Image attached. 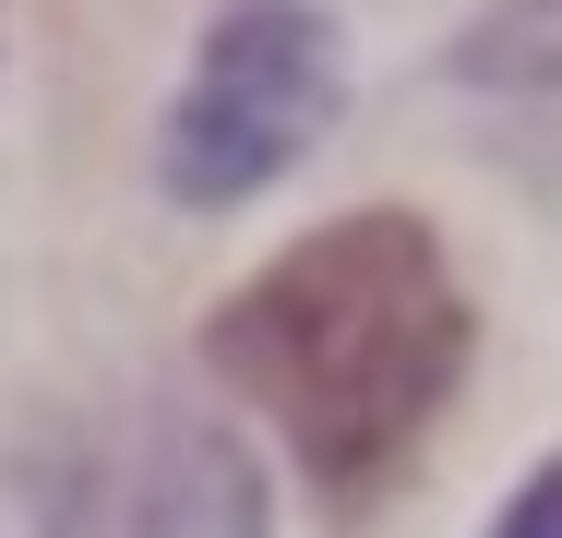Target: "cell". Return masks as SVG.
I'll return each mask as SVG.
<instances>
[{
    "mask_svg": "<svg viewBox=\"0 0 562 538\" xmlns=\"http://www.w3.org/2000/svg\"><path fill=\"white\" fill-rule=\"evenodd\" d=\"M204 359L288 430L324 503H383L467 371V288L419 215H336L288 239L216 323Z\"/></svg>",
    "mask_w": 562,
    "mask_h": 538,
    "instance_id": "1",
    "label": "cell"
},
{
    "mask_svg": "<svg viewBox=\"0 0 562 538\" xmlns=\"http://www.w3.org/2000/svg\"><path fill=\"white\" fill-rule=\"evenodd\" d=\"M336 120V24L312 0H227L192 48V85L168 97L156 132V180L168 204H251L263 180H288Z\"/></svg>",
    "mask_w": 562,
    "mask_h": 538,
    "instance_id": "2",
    "label": "cell"
},
{
    "mask_svg": "<svg viewBox=\"0 0 562 538\" xmlns=\"http://www.w3.org/2000/svg\"><path fill=\"white\" fill-rule=\"evenodd\" d=\"M48 538H263V467L239 430L168 395H120L36 455Z\"/></svg>",
    "mask_w": 562,
    "mask_h": 538,
    "instance_id": "3",
    "label": "cell"
},
{
    "mask_svg": "<svg viewBox=\"0 0 562 538\" xmlns=\"http://www.w3.org/2000/svg\"><path fill=\"white\" fill-rule=\"evenodd\" d=\"M454 72L491 85V97H515V108H562V0H491L467 24Z\"/></svg>",
    "mask_w": 562,
    "mask_h": 538,
    "instance_id": "4",
    "label": "cell"
},
{
    "mask_svg": "<svg viewBox=\"0 0 562 538\" xmlns=\"http://www.w3.org/2000/svg\"><path fill=\"white\" fill-rule=\"evenodd\" d=\"M491 538H562V455L515 491V503H503V527H491Z\"/></svg>",
    "mask_w": 562,
    "mask_h": 538,
    "instance_id": "5",
    "label": "cell"
}]
</instances>
